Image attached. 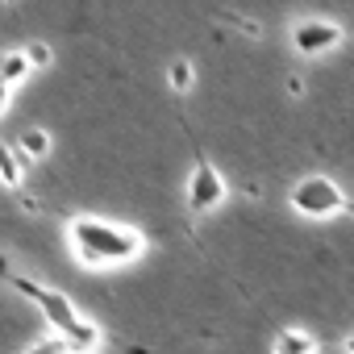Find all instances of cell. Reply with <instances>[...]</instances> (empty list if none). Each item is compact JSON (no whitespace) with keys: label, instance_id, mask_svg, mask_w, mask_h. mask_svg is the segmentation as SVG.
<instances>
[{"label":"cell","instance_id":"6da1fadb","mask_svg":"<svg viewBox=\"0 0 354 354\" xmlns=\"http://www.w3.org/2000/svg\"><path fill=\"white\" fill-rule=\"evenodd\" d=\"M67 246L84 267H129L146 254V234L133 225H117L104 217H71L67 221Z\"/></svg>","mask_w":354,"mask_h":354},{"label":"cell","instance_id":"7a4b0ae2","mask_svg":"<svg viewBox=\"0 0 354 354\" xmlns=\"http://www.w3.org/2000/svg\"><path fill=\"white\" fill-rule=\"evenodd\" d=\"M9 283H13L26 300L38 304V313L46 317V325H50L59 337H67L71 354H96V350H100V342H104L100 325H96L92 317H84V313L71 304V296H63V292H55V288H42V283L30 279V275H13Z\"/></svg>","mask_w":354,"mask_h":354},{"label":"cell","instance_id":"3957f363","mask_svg":"<svg viewBox=\"0 0 354 354\" xmlns=\"http://www.w3.org/2000/svg\"><path fill=\"white\" fill-rule=\"evenodd\" d=\"M288 205L304 221H329V217L350 209L346 192L337 188V180H329V175H304V180H296L292 192H288Z\"/></svg>","mask_w":354,"mask_h":354},{"label":"cell","instance_id":"277c9868","mask_svg":"<svg viewBox=\"0 0 354 354\" xmlns=\"http://www.w3.org/2000/svg\"><path fill=\"white\" fill-rule=\"evenodd\" d=\"M342 38H346V30H342L333 17H300V21L292 26V34H288L292 50H296L300 59H321V55L337 50Z\"/></svg>","mask_w":354,"mask_h":354},{"label":"cell","instance_id":"5b68a950","mask_svg":"<svg viewBox=\"0 0 354 354\" xmlns=\"http://www.w3.org/2000/svg\"><path fill=\"white\" fill-rule=\"evenodd\" d=\"M225 196H230V184L221 180V171L205 158V150H196V167H192V175H188V209L201 217V213L221 209Z\"/></svg>","mask_w":354,"mask_h":354},{"label":"cell","instance_id":"8992f818","mask_svg":"<svg viewBox=\"0 0 354 354\" xmlns=\"http://www.w3.org/2000/svg\"><path fill=\"white\" fill-rule=\"evenodd\" d=\"M50 150H55L50 129H42V125L21 129V138H17V154H21V162H38V158H46Z\"/></svg>","mask_w":354,"mask_h":354},{"label":"cell","instance_id":"52a82bcc","mask_svg":"<svg viewBox=\"0 0 354 354\" xmlns=\"http://www.w3.org/2000/svg\"><path fill=\"white\" fill-rule=\"evenodd\" d=\"M271 350H275V354H317L321 346H317V337H313L308 329H296V325H292V329H279V333H275Z\"/></svg>","mask_w":354,"mask_h":354},{"label":"cell","instance_id":"ba28073f","mask_svg":"<svg viewBox=\"0 0 354 354\" xmlns=\"http://www.w3.org/2000/svg\"><path fill=\"white\" fill-rule=\"evenodd\" d=\"M167 84H171V92L175 96H188L192 88H196V67H192V59H171L167 63Z\"/></svg>","mask_w":354,"mask_h":354},{"label":"cell","instance_id":"9c48e42d","mask_svg":"<svg viewBox=\"0 0 354 354\" xmlns=\"http://www.w3.org/2000/svg\"><path fill=\"white\" fill-rule=\"evenodd\" d=\"M30 71H34V67H30V59H26V50H21V46L0 55V80H5V84H13V88H17V84H26V80H30Z\"/></svg>","mask_w":354,"mask_h":354},{"label":"cell","instance_id":"30bf717a","mask_svg":"<svg viewBox=\"0 0 354 354\" xmlns=\"http://www.w3.org/2000/svg\"><path fill=\"white\" fill-rule=\"evenodd\" d=\"M30 162H21V154H13L5 142H0V184H5V188H21V171H26Z\"/></svg>","mask_w":354,"mask_h":354},{"label":"cell","instance_id":"8fae6325","mask_svg":"<svg viewBox=\"0 0 354 354\" xmlns=\"http://www.w3.org/2000/svg\"><path fill=\"white\" fill-rule=\"evenodd\" d=\"M21 50H26V59H30V67H34V71H42V67H50V63H55V55H50V46H46V42H26Z\"/></svg>","mask_w":354,"mask_h":354},{"label":"cell","instance_id":"7c38bea8","mask_svg":"<svg viewBox=\"0 0 354 354\" xmlns=\"http://www.w3.org/2000/svg\"><path fill=\"white\" fill-rule=\"evenodd\" d=\"M26 354H71V346H67V337H59L55 329H50V337H42V342H34Z\"/></svg>","mask_w":354,"mask_h":354},{"label":"cell","instance_id":"4fadbf2b","mask_svg":"<svg viewBox=\"0 0 354 354\" xmlns=\"http://www.w3.org/2000/svg\"><path fill=\"white\" fill-rule=\"evenodd\" d=\"M9 100H13V84H5V80H0V117L9 113Z\"/></svg>","mask_w":354,"mask_h":354},{"label":"cell","instance_id":"5bb4252c","mask_svg":"<svg viewBox=\"0 0 354 354\" xmlns=\"http://www.w3.org/2000/svg\"><path fill=\"white\" fill-rule=\"evenodd\" d=\"M288 96H304V75H288Z\"/></svg>","mask_w":354,"mask_h":354},{"label":"cell","instance_id":"9a60e30c","mask_svg":"<svg viewBox=\"0 0 354 354\" xmlns=\"http://www.w3.org/2000/svg\"><path fill=\"white\" fill-rule=\"evenodd\" d=\"M5 275H9V259H5V254H0V279H5Z\"/></svg>","mask_w":354,"mask_h":354},{"label":"cell","instance_id":"2e32d148","mask_svg":"<svg viewBox=\"0 0 354 354\" xmlns=\"http://www.w3.org/2000/svg\"><path fill=\"white\" fill-rule=\"evenodd\" d=\"M342 350H346V354H354V333H350V337L342 342Z\"/></svg>","mask_w":354,"mask_h":354},{"label":"cell","instance_id":"e0dca14e","mask_svg":"<svg viewBox=\"0 0 354 354\" xmlns=\"http://www.w3.org/2000/svg\"><path fill=\"white\" fill-rule=\"evenodd\" d=\"M5 5H17V0H5Z\"/></svg>","mask_w":354,"mask_h":354},{"label":"cell","instance_id":"ac0fdd59","mask_svg":"<svg viewBox=\"0 0 354 354\" xmlns=\"http://www.w3.org/2000/svg\"><path fill=\"white\" fill-rule=\"evenodd\" d=\"M350 209H354V205H350Z\"/></svg>","mask_w":354,"mask_h":354}]
</instances>
